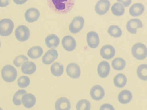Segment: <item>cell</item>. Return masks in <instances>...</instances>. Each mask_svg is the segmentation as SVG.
Returning <instances> with one entry per match:
<instances>
[{"mask_svg":"<svg viewBox=\"0 0 147 110\" xmlns=\"http://www.w3.org/2000/svg\"><path fill=\"white\" fill-rule=\"evenodd\" d=\"M50 8L60 14L69 12L74 6L75 0H47Z\"/></svg>","mask_w":147,"mask_h":110,"instance_id":"cell-1","label":"cell"},{"mask_svg":"<svg viewBox=\"0 0 147 110\" xmlns=\"http://www.w3.org/2000/svg\"><path fill=\"white\" fill-rule=\"evenodd\" d=\"M1 74L3 79L5 81L11 82L14 81L16 78L17 72L13 66L7 65L4 66L2 69Z\"/></svg>","mask_w":147,"mask_h":110,"instance_id":"cell-2","label":"cell"},{"mask_svg":"<svg viewBox=\"0 0 147 110\" xmlns=\"http://www.w3.org/2000/svg\"><path fill=\"white\" fill-rule=\"evenodd\" d=\"M131 51L134 56L138 60H143L146 57V47L142 43H138L135 44L132 47Z\"/></svg>","mask_w":147,"mask_h":110,"instance_id":"cell-3","label":"cell"},{"mask_svg":"<svg viewBox=\"0 0 147 110\" xmlns=\"http://www.w3.org/2000/svg\"><path fill=\"white\" fill-rule=\"evenodd\" d=\"M14 27L13 21L9 19L0 20V35L7 36L12 32Z\"/></svg>","mask_w":147,"mask_h":110,"instance_id":"cell-4","label":"cell"},{"mask_svg":"<svg viewBox=\"0 0 147 110\" xmlns=\"http://www.w3.org/2000/svg\"><path fill=\"white\" fill-rule=\"evenodd\" d=\"M16 39L20 42H24L27 40L30 36V31L28 28L24 25L18 26L15 31Z\"/></svg>","mask_w":147,"mask_h":110,"instance_id":"cell-5","label":"cell"},{"mask_svg":"<svg viewBox=\"0 0 147 110\" xmlns=\"http://www.w3.org/2000/svg\"><path fill=\"white\" fill-rule=\"evenodd\" d=\"M84 20L81 16L75 17L70 23L69 29L72 33H76L79 32L83 28L84 23Z\"/></svg>","mask_w":147,"mask_h":110,"instance_id":"cell-6","label":"cell"},{"mask_svg":"<svg viewBox=\"0 0 147 110\" xmlns=\"http://www.w3.org/2000/svg\"><path fill=\"white\" fill-rule=\"evenodd\" d=\"M66 72L69 77L74 79L78 78L81 73L79 66L77 64L74 63H71L67 66Z\"/></svg>","mask_w":147,"mask_h":110,"instance_id":"cell-7","label":"cell"},{"mask_svg":"<svg viewBox=\"0 0 147 110\" xmlns=\"http://www.w3.org/2000/svg\"><path fill=\"white\" fill-rule=\"evenodd\" d=\"M110 5L108 0H99L95 5V11L100 15L105 14L108 11Z\"/></svg>","mask_w":147,"mask_h":110,"instance_id":"cell-8","label":"cell"},{"mask_svg":"<svg viewBox=\"0 0 147 110\" xmlns=\"http://www.w3.org/2000/svg\"><path fill=\"white\" fill-rule=\"evenodd\" d=\"M127 30L130 33L135 34L136 33L137 29L143 26L141 21L138 19H132L129 20L126 24Z\"/></svg>","mask_w":147,"mask_h":110,"instance_id":"cell-9","label":"cell"},{"mask_svg":"<svg viewBox=\"0 0 147 110\" xmlns=\"http://www.w3.org/2000/svg\"><path fill=\"white\" fill-rule=\"evenodd\" d=\"M87 40L88 45L92 48H97L99 43L98 35L94 31H91L88 33Z\"/></svg>","mask_w":147,"mask_h":110,"instance_id":"cell-10","label":"cell"},{"mask_svg":"<svg viewBox=\"0 0 147 110\" xmlns=\"http://www.w3.org/2000/svg\"><path fill=\"white\" fill-rule=\"evenodd\" d=\"M40 16V13L38 10L34 8L28 9L26 11L25 17L26 21L30 23L37 20Z\"/></svg>","mask_w":147,"mask_h":110,"instance_id":"cell-11","label":"cell"},{"mask_svg":"<svg viewBox=\"0 0 147 110\" xmlns=\"http://www.w3.org/2000/svg\"><path fill=\"white\" fill-rule=\"evenodd\" d=\"M62 43L63 48L67 51L74 50L76 46L75 40L71 36L64 37L62 40Z\"/></svg>","mask_w":147,"mask_h":110,"instance_id":"cell-12","label":"cell"},{"mask_svg":"<svg viewBox=\"0 0 147 110\" xmlns=\"http://www.w3.org/2000/svg\"><path fill=\"white\" fill-rule=\"evenodd\" d=\"M115 54V50L114 48L110 45H106L103 46L101 49L100 54L103 58L109 59L112 58Z\"/></svg>","mask_w":147,"mask_h":110,"instance_id":"cell-13","label":"cell"},{"mask_svg":"<svg viewBox=\"0 0 147 110\" xmlns=\"http://www.w3.org/2000/svg\"><path fill=\"white\" fill-rule=\"evenodd\" d=\"M58 54L57 50L54 49L48 50L44 54L42 61L45 64H50L57 58Z\"/></svg>","mask_w":147,"mask_h":110,"instance_id":"cell-14","label":"cell"},{"mask_svg":"<svg viewBox=\"0 0 147 110\" xmlns=\"http://www.w3.org/2000/svg\"><path fill=\"white\" fill-rule=\"evenodd\" d=\"M90 94L93 99L96 100H99L104 97L105 95L104 90L101 86L96 85L91 89Z\"/></svg>","mask_w":147,"mask_h":110,"instance_id":"cell-15","label":"cell"},{"mask_svg":"<svg viewBox=\"0 0 147 110\" xmlns=\"http://www.w3.org/2000/svg\"><path fill=\"white\" fill-rule=\"evenodd\" d=\"M110 70L109 63L107 61H103L99 64L97 71L98 75L102 78L107 77L109 75Z\"/></svg>","mask_w":147,"mask_h":110,"instance_id":"cell-16","label":"cell"},{"mask_svg":"<svg viewBox=\"0 0 147 110\" xmlns=\"http://www.w3.org/2000/svg\"><path fill=\"white\" fill-rule=\"evenodd\" d=\"M70 107V101L65 97L59 98L55 103V108L57 110H69Z\"/></svg>","mask_w":147,"mask_h":110,"instance_id":"cell-17","label":"cell"},{"mask_svg":"<svg viewBox=\"0 0 147 110\" xmlns=\"http://www.w3.org/2000/svg\"><path fill=\"white\" fill-rule=\"evenodd\" d=\"M21 99L24 106L27 108L32 107L36 102V97L31 94H24L22 96Z\"/></svg>","mask_w":147,"mask_h":110,"instance_id":"cell-18","label":"cell"},{"mask_svg":"<svg viewBox=\"0 0 147 110\" xmlns=\"http://www.w3.org/2000/svg\"><path fill=\"white\" fill-rule=\"evenodd\" d=\"M36 66L35 64L32 62L26 61L22 65L21 70L23 73L28 75L33 74L36 71Z\"/></svg>","mask_w":147,"mask_h":110,"instance_id":"cell-19","label":"cell"},{"mask_svg":"<svg viewBox=\"0 0 147 110\" xmlns=\"http://www.w3.org/2000/svg\"><path fill=\"white\" fill-rule=\"evenodd\" d=\"M144 6L142 4L136 3L133 4L130 7L129 13L133 16H138L141 15L144 12Z\"/></svg>","mask_w":147,"mask_h":110,"instance_id":"cell-20","label":"cell"},{"mask_svg":"<svg viewBox=\"0 0 147 110\" xmlns=\"http://www.w3.org/2000/svg\"><path fill=\"white\" fill-rule=\"evenodd\" d=\"M45 42L49 48H55L59 45V40L57 36L53 34L47 36L45 38Z\"/></svg>","mask_w":147,"mask_h":110,"instance_id":"cell-21","label":"cell"},{"mask_svg":"<svg viewBox=\"0 0 147 110\" xmlns=\"http://www.w3.org/2000/svg\"><path fill=\"white\" fill-rule=\"evenodd\" d=\"M132 97L131 92L128 90H124L121 91L118 95L119 101L122 104H126L129 102Z\"/></svg>","mask_w":147,"mask_h":110,"instance_id":"cell-22","label":"cell"},{"mask_svg":"<svg viewBox=\"0 0 147 110\" xmlns=\"http://www.w3.org/2000/svg\"><path fill=\"white\" fill-rule=\"evenodd\" d=\"M43 52L42 48L39 46H35L30 48L27 52V55L30 58L36 59L40 57Z\"/></svg>","mask_w":147,"mask_h":110,"instance_id":"cell-23","label":"cell"},{"mask_svg":"<svg viewBox=\"0 0 147 110\" xmlns=\"http://www.w3.org/2000/svg\"><path fill=\"white\" fill-rule=\"evenodd\" d=\"M113 81L116 87L121 88L126 85L127 78L124 74L121 73L115 76Z\"/></svg>","mask_w":147,"mask_h":110,"instance_id":"cell-24","label":"cell"},{"mask_svg":"<svg viewBox=\"0 0 147 110\" xmlns=\"http://www.w3.org/2000/svg\"><path fill=\"white\" fill-rule=\"evenodd\" d=\"M51 71L53 75L57 76H60L63 73V65L58 62H55L51 66Z\"/></svg>","mask_w":147,"mask_h":110,"instance_id":"cell-25","label":"cell"},{"mask_svg":"<svg viewBox=\"0 0 147 110\" xmlns=\"http://www.w3.org/2000/svg\"><path fill=\"white\" fill-rule=\"evenodd\" d=\"M125 60L122 58H116L112 61L111 64L113 68L116 70H120L123 69L126 66Z\"/></svg>","mask_w":147,"mask_h":110,"instance_id":"cell-26","label":"cell"},{"mask_svg":"<svg viewBox=\"0 0 147 110\" xmlns=\"http://www.w3.org/2000/svg\"><path fill=\"white\" fill-rule=\"evenodd\" d=\"M111 10L113 14L117 16L122 15L125 12L123 6L119 3H116L114 4L111 7Z\"/></svg>","mask_w":147,"mask_h":110,"instance_id":"cell-27","label":"cell"},{"mask_svg":"<svg viewBox=\"0 0 147 110\" xmlns=\"http://www.w3.org/2000/svg\"><path fill=\"white\" fill-rule=\"evenodd\" d=\"M147 66L146 64H142L137 68V72L139 78L142 80H146L147 79Z\"/></svg>","mask_w":147,"mask_h":110,"instance_id":"cell-28","label":"cell"},{"mask_svg":"<svg viewBox=\"0 0 147 110\" xmlns=\"http://www.w3.org/2000/svg\"><path fill=\"white\" fill-rule=\"evenodd\" d=\"M26 93V91L24 89H20L18 91L14 94L13 97V101L14 104L17 106L20 105L22 103V97Z\"/></svg>","mask_w":147,"mask_h":110,"instance_id":"cell-29","label":"cell"},{"mask_svg":"<svg viewBox=\"0 0 147 110\" xmlns=\"http://www.w3.org/2000/svg\"><path fill=\"white\" fill-rule=\"evenodd\" d=\"M108 32L111 36L116 38L120 37L122 34L121 28L116 25L110 26L108 29Z\"/></svg>","mask_w":147,"mask_h":110,"instance_id":"cell-30","label":"cell"},{"mask_svg":"<svg viewBox=\"0 0 147 110\" xmlns=\"http://www.w3.org/2000/svg\"><path fill=\"white\" fill-rule=\"evenodd\" d=\"M91 107L90 104L88 100L83 99L79 101L77 103L76 108L78 110H89Z\"/></svg>","mask_w":147,"mask_h":110,"instance_id":"cell-31","label":"cell"},{"mask_svg":"<svg viewBox=\"0 0 147 110\" xmlns=\"http://www.w3.org/2000/svg\"><path fill=\"white\" fill-rule=\"evenodd\" d=\"M30 83L29 78L26 76H22L20 77L17 80L18 85L20 88H25L29 85Z\"/></svg>","mask_w":147,"mask_h":110,"instance_id":"cell-32","label":"cell"},{"mask_svg":"<svg viewBox=\"0 0 147 110\" xmlns=\"http://www.w3.org/2000/svg\"><path fill=\"white\" fill-rule=\"evenodd\" d=\"M28 60V58L26 56L20 55L17 56L14 59L13 63L16 66L19 67L23 63Z\"/></svg>","mask_w":147,"mask_h":110,"instance_id":"cell-33","label":"cell"},{"mask_svg":"<svg viewBox=\"0 0 147 110\" xmlns=\"http://www.w3.org/2000/svg\"><path fill=\"white\" fill-rule=\"evenodd\" d=\"M100 110H114L113 107L111 105L108 104H105L101 105Z\"/></svg>","mask_w":147,"mask_h":110,"instance_id":"cell-34","label":"cell"},{"mask_svg":"<svg viewBox=\"0 0 147 110\" xmlns=\"http://www.w3.org/2000/svg\"><path fill=\"white\" fill-rule=\"evenodd\" d=\"M119 2L122 3L125 7L129 6L132 2V0H117Z\"/></svg>","mask_w":147,"mask_h":110,"instance_id":"cell-35","label":"cell"},{"mask_svg":"<svg viewBox=\"0 0 147 110\" xmlns=\"http://www.w3.org/2000/svg\"><path fill=\"white\" fill-rule=\"evenodd\" d=\"M11 0H0V7H4L8 5Z\"/></svg>","mask_w":147,"mask_h":110,"instance_id":"cell-36","label":"cell"},{"mask_svg":"<svg viewBox=\"0 0 147 110\" xmlns=\"http://www.w3.org/2000/svg\"><path fill=\"white\" fill-rule=\"evenodd\" d=\"M27 0H13L14 3L19 5L25 3Z\"/></svg>","mask_w":147,"mask_h":110,"instance_id":"cell-37","label":"cell"},{"mask_svg":"<svg viewBox=\"0 0 147 110\" xmlns=\"http://www.w3.org/2000/svg\"><path fill=\"white\" fill-rule=\"evenodd\" d=\"M1 42H0V46H1Z\"/></svg>","mask_w":147,"mask_h":110,"instance_id":"cell-38","label":"cell"}]
</instances>
